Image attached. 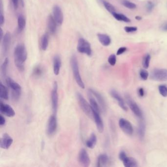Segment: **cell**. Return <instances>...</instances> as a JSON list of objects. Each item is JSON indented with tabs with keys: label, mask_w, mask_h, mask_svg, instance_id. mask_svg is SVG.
<instances>
[{
	"label": "cell",
	"mask_w": 167,
	"mask_h": 167,
	"mask_svg": "<svg viewBox=\"0 0 167 167\" xmlns=\"http://www.w3.org/2000/svg\"><path fill=\"white\" fill-rule=\"evenodd\" d=\"M15 64L20 72L25 69V63L27 59V52L24 44H19L15 47L14 51Z\"/></svg>",
	"instance_id": "cell-1"
},
{
	"label": "cell",
	"mask_w": 167,
	"mask_h": 167,
	"mask_svg": "<svg viewBox=\"0 0 167 167\" xmlns=\"http://www.w3.org/2000/svg\"><path fill=\"white\" fill-rule=\"evenodd\" d=\"M6 82L7 86L11 90V97L13 100L14 101H18L22 91L21 86L9 77L6 78Z\"/></svg>",
	"instance_id": "cell-2"
},
{
	"label": "cell",
	"mask_w": 167,
	"mask_h": 167,
	"mask_svg": "<svg viewBox=\"0 0 167 167\" xmlns=\"http://www.w3.org/2000/svg\"><path fill=\"white\" fill-rule=\"evenodd\" d=\"M70 63L74 77L76 82L77 83L80 88H82V89H84L85 85H84V82L82 81V79L80 76L77 58L75 55H73L71 57Z\"/></svg>",
	"instance_id": "cell-3"
},
{
	"label": "cell",
	"mask_w": 167,
	"mask_h": 167,
	"mask_svg": "<svg viewBox=\"0 0 167 167\" xmlns=\"http://www.w3.org/2000/svg\"><path fill=\"white\" fill-rule=\"evenodd\" d=\"M76 96L79 104V106L83 112L89 117L92 118L93 117V114H92V109L91 105H89L88 103H87V101H86L83 96L79 92H77V93Z\"/></svg>",
	"instance_id": "cell-4"
},
{
	"label": "cell",
	"mask_w": 167,
	"mask_h": 167,
	"mask_svg": "<svg viewBox=\"0 0 167 167\" xmlns=\"http://www.w3.org/2000/svg\"><path fill=\"white\" fill-rule=\"evenodd\" d=\"M77 50L79 53H84L88 56H91L92 55V49L90 44L83 38H80L79 39Z\"/></svg>",
	"instance_id": "cell-5"
},
{
	"label": "cell",
	"mask_w": 167,
	"mask_h": 167,
	"mask_svg": "<svg viewBox=\"0 0 167 167\" xmlns=\"http://www.w3.org/2000/svg\"><path fill=\"white\" fill-rule=\"evenodd\" d=\"M125 97L126 102L128 103L129 108H131L134 114L141 119H143V112L139 106L132 100V98H131L130 96L127 94L125 96Z\"/></svg>",
	"instance_id": "cell-6"
},
{
	"label": "cell",
	"mask_w": 167,
	"mask_h": 167,
	"mask_svg": "<svg viewBox=\"0 0 167 167\" xmlns=\"http://www.w3.org/2000/svg\"><path fill=\"white\" fill-rule=\"evenodd\" d=\"M150 79L155 81H167V70L165 69H155L152 72Z\"/></svg>",
	"instance_id": "cell-7"
},
{
	"label": "cell",
	"mask_w": 167,
	"mask_h": 167,
	"mask_svg": "<svg viewBox=\"0 0 167 167\" xmlns=\"http://www.w3.org/2000/svg\"><path fill=\"white\" fill-rule=\"evenodd\" d=\"M58 84L57 82H55L53 84L51 99H52V105L53 111L54 114H56L58 111Z\"/></svg>",
	"instance_id": "cell-8"
},
{
	"label": "cell",
	"mask_w": 167,
	"mask_h": 167,
	"mask_svg": "<svg viewBox=\"0 0 167 167\" xmlns=\"http://www.w3.org/2000/svg\"><path fill=\"white\" fill-rule=\"evenodd\" d=\"M120 160L123 161L124 166L125 167H137V162L135 159L132 157H128L126 155L125 152H121L119 155Z\"/></svg>",
	"instance_id": "cell-9"
},
{
	"label": "cell",
	"mask_w": 167,
	"mask_h": 167,
	"mask_svg": "<svg viewBox=\"0 0 167 167\" xmlns=\"http://www.w3.org/2000/svg\"><path fill=\"white\" fill-rule=\"evenodd\" d=\"M58 126V123H57V119L56 115L53 114L50 117L48 120V125L47 128V132L48 135L50 136H52L56 132Z\"/></svg>",
	"instance_id": "cell-10"
},
{
	"label": "cell",
	"mask_w": 167,
	"mask_h": 167,
	"mask_svg": "<svg viewBox=\"0 0 167 167\" xmlns=\"http://www.w3.org/2000/svg\"><path fill=\"white\" fill-rule=\"evenodd\" d=\"M119 125L125 133L128 135H132L133 133V128L129 121L124 118H121L119 122Z\"/></svg>",
	"instance_id": "cell-11"
},
{
	"label": "cell",
	"mask_w": 167,
	"mask_h": 167,
	"mask_svg": "<svg viewBox=\"0 0 167 167\" xmlns=\"http://www.w3.org/2000/svg\"><path fill=\"white\" fill-rule=\"evenodd\" d=\"M78 159L79 162L82 166L87 167L90 165V157L89 156L88 153L85 149H81L79 151Z\"/></svg>",
	"instance_id": "cell-12"
},
{
	"label": "cell",
	"mask_w": 167,
	"mask_h": 167,
	"mask_svg": "<svg viewBox=\"0 0 167 167\" xmlns=\"http://www.w3.org/2000/svg\"><path fill=\"white\" fill-rule=\"evenodd\" d=\"M0 111L1 114L9 117H12L15 115V112L12 107L1 101L0 103Z\"/></svg>",
	"instance_id": "cell-13"
},
{
	"label": "cell",
	"mask_w": 167,
	"mask_h": 167,
	"mask_svg": "<svg viewBox=\"0 0 167 167\" xmlns=\"http://www.w3.org/2000/svg\"><path fill=\"white\" fill-rule=\"evenodd\" d=\"M89 91L90 94L95 96L96 98L97 99V101L100 104L101 109L103 110V111L105 112L106 109V104L105 100H104V97H103V96L101 95L99 92L96 91L95 90H94L93 89H89Z\"/></svg>",
	"instance_id": "cell-14"
},
{
	"label": "cell",
	"mask_w": 167,
	"mask_h": 167,
	"mask_svg": "<svg viewBox=\"0 0 167 167\" xmlns=\"http://www.w3.org/2000/svg\"><path fill=\"white\" fill-rule=\"evenodd\" d=\"M53 17L58 25H61L63 22V14L60 7L55 5L53 9Z\"/></svg>",
	"instance_id": "cell-15"
},
{
	"label": "cell",
	"mask_w": 167,
	"mask_h": 167,
	"mask_svg": "<svg viewBox=\"0 0 167 167\" xmlns=\"http://www.w3.org/2000/svg\"><path fill=\"white\" fill-rule=\"evenodd\" d=\"M13 142V140L8 134H4L1 139L0 147L1 149H7L12 144Z\"/></svg>",
	"instance_id": "cell-16"
},
{
	"label": "cell",
	"mask_w": 167,
	"mask_h": 167,
	"mask_svg": "<svg viewBox=\"0 0 167 167\" xmlns=\"http://www.w3.org/2000/svg\"><path fill=\"white\" fill-rule=\"evenodd\" d=\"M110 94L113 98H114L115 100H116L118 102V104L121 107V108L123 110H124V111H125L128 110V108L125 105L123 98L116 90H114V89L110 90Z\"/></svg>",
	"instance_id": "cell-17"
},
{
	"label": "cell",
	"mask_w": 167,
	"mask_h": 167,
	"mask_svg": "<svg viewBox=\"0 0 167 167\" xmlns=\"http://www.w3.org/2000/svg\"><path fill=\"white\" fill-rule=\"evenodd\" d=\"M11 42V34L9 32L6 33L3 37L2 39V51L3 54L6 55L7 54L10 47Z\"/></svg>",
	"instance_id": "cell-18"
},
{
	"label": "cell",
	"mask_w": 167,
	"mask_h": 167,
	"mask_svg": "<svg viewBox=\"0 0 167 167\" xmlns=\"http://www.w3.org/2000/svg\"><path fill=\"white\" fill-rule=\"evenodd\" d=\"M92 114L96 125L97 126V129L100 133H102L104 130V125L103 120L100 116V113L92 109Z\"/></svg>",
	"instance_id": "cell-19"
},
{
	"label": "cell",
	"mask_w": 167,
	"mask_h": 167,
	"mask_svg": "<svg viewBox=\"0 0 167 167\" xmlns=\"http://www.w3.org/2000/svg\"><path fill=\"white\" fill-rule=\"evenodd\" d=\"M57 23L55 20L54 17L52 15L48 17L47 21V26L48 30L51 34H55L57 28Z\"/></svg>",
	"instance_id": "cell-20"
},
{
	"label": "cell",
	"mask_w": 167,
	"mask_h": 167,
	"mask_svg": "<svg viewBox=\"0 0 167 167\" xmlns=\"http://www.w3.org/2000/svg\"><path fill=\"white\" fill-rule=\"evenodd\" d=\"M61 66V60L59 55H55L53 59V73L58 76L59 74Z\"/></svg>",
	"instance_id": "cell-21"
},
{
	"label": "cell",
	"mask_w": 167,
	"mask_h": 167,
	"mask_svg": "<svg viewBox=\"0 0 167 167\" xmlns=\"http://www.w3.org/2000/svg\"><path fill=\"white\" fill-rule=\"evenodd\" d=\"M98 38L100 43L104 46H108L111 44V38L105 34H98Z\"/></svg>",
	"instance_id": "cell-22"
},
{
	"label": "cell",
	"mask_w": 167,
	"mask_h": 167,
	"mask_svg": "<svg viewBox=\"0 0 167 167\" xmlns=\"http://www.w3.org/2000/svg\"><path fill=\"white\" fill-rule=\"evenodd\" d=\"M109 158L106 154H101L98 156L97 160V167H104L108 163Z\"/></svg>",
	"instance_id": "cell-23"
},
{
	"label": "cell",
	"mask_w": 167,
	"mask_h": 167,
	"mask_svg": "<svg viewBox=\"0 0 167 167\" xmlns=\"http://www.w3.org/2000/svg\"><path fill=\"white\" fill-rule=\"evenodd\" d=\"M97 142V136L95 133H92L90 138L86 142V145L89 149H93L95 147Z\"/></svg>",
	"instance_id": "cell-24"
},
{
	"label": "cell",
	"mask_w": 167,
	"mask_h": 167,
	"mask_svg": "<svg viewBox=\"0 0 167 167\" xmlns=\"http://www.w3.org/2000/svg\"><path fill=\"white\" fill-rule=\"evenodd\" d=\"M146 133V124L144 121H140L138 128V134L140 139L141 140L144 138Z\"/></svg>",
	"instance_id": "cell-25"
},
{
	"label": "cell",
	"mask_w": 167,
	"mask_h": 167,
	"mask_svg": "<svg viewBox=\"0 0 167 167\" xmlns=\"http://www.w3.org/2000/svg\"><path fill=\"white\" fill-rule=\"evenodd\" d=\"M0 97L4 100H9V92L7 87L4 86L2 82L0 83Z\"/></svg>",
	"instance_id": "cell-26"
},
{
	"label": "cell",
	"mask_w": 167,
	"mask_h": 167,
	"mask_svg": "<svg viewBox=\"0 0 167 167\" xmlns=\"http://www.w3.org/2000/svg\"><path fill=\"white\" fill-rule=\"evenodd\" d=\"M26 22L25 18L22 14H20L18 17V28L19 31L21 32L25 28Z\"/></svg>",
	"instance_id": "cell-27"
},
{
	"label": "cell",
	"mask_w": 167,
	"mask_h": 167,
	"mask_svg": "<svg viewBox=\"0 0 167 167\" xmlns=\"http://www.w3.org/2000/svg\"><path fill=\"white\" fill-rule=\"evenodd\" d=\"M49 44V35L45 34L42 35L41 39V48L43 51H46Z\"/></svg>",
	"instance_id": "cell-28"
},
{
	"label": "cell",
	"mask_w": 167,
	"mask_h": 167,
	"mask_svg": "<svg viewBox=\"0 0 167 167\" xmlns=\"http://www.w3.org/2000/svg\"><path fill=\"white\" fill-rule=\"evenodd\" d=\"M89 101H90V104L91 106L92 109L94 110L95 111H96L97 112L100 113L101 112V109H100V106L98 105V101H96L94 98L92 97L91 96H89Z\"/></svg>",
	"instance_id": "cell-29"
},
{
	"label": "cell",
	"mask_w": 167,
	"mask_h": 167,
	"mask_svg": "<svg viewBox=\"0 0 167 167\" xmlns=\"http://www.w3.org/2000/svg\"><path fill=\"white\" fill-rule=\"evenodd\" d=\"M112 15L118 21H123V22L126 23H129L131 22V20L124 14L118 13L115 12L113 13Z\"/></svg>",
	"instance_id": "cell-30"
},
{
	"label": "cell",
	"mask_w": 167,
	"mask_h": 167,
	"mask_svg": "<svg viewBox=\"0 0 167 167\" xmlns=\"http://www.w3.org/2000/svg\"><path fill=\"white\" fill-rule=\"evenodd\" d=\"M43 68L41 66L38 65V66H35L34 68L32 74L34 77H39L43 75Z\"/></svg>",
	"instance_id": "cell-31"
},
{
	"label": "cell",
	"mask_w": 167,
	"mask_h": 167,
	"mask_svg": "<svg viewBox=\"0 0 167 167\" xmlns=\"http://www.w3.org/2000/svg\"><path fill=\"white\" fill-rule=\"evenodd\" d=\"M9 58H6L1 66V74L3 77H5L7 73V67L9 66Z\"/></svg>",
	"instance_id": "cell-32"
},
{
	"label": "cell",
	"mask_w": 167,
	"mask_h": 167,
	"mask_svg": "<svg viewBox=\"0 0 167 167\" xmlns=\"http://www.w3.org/2000/svg\"><path fill=\"white\" fill-rule=\"evenodd\" d=\"M103 4L106 9L111 14H112L113 13L116 12L115 7L110 3H108L107 1H103Z\"/></svg>",
	"instance_id": "cell-33"
},
{
	"label": "cell",
	"mask_w": 167,
	"mask_h": 167,
	"mask_svg": "<svg viewBox=\"0 0 167 167\" xmlns=\"http://www.w3.org/2000/svg\"><path fill=\"white\" fill-rule=\"evenodd\" d=\"M150 58H151V57L149 54H147L145 57L144 58L143 61V66L145 69H147L149 67Z\"/></svg>",
	"instance_id": "cell-34"
},
{
	"label": "cell",
	"mask_w": 167,
	"mask_h": 167,
	"mask_svg": "<svg viewBox=\"0 0 167 167\" xmlns=\"http://www.w3.org/2000/svg\"><path fill=\"white\" fill-rule=\"evenodd\" d=\"M122 4L123 6L128 9H133L136 8V5L134 3L128 1V0H123L122 1Z\"/></svg>",
	"instance_id": "cell-35"
},
{
	"label": "cell",
	"mask_w": 167,
	"mask_h": 167,
	"mask_svg": "<svg viewBox=\"0 0 167 167\" xmlns=\"http://www.w3.org/2000/svg\"><path fill=\"white\" fill-rule=\"evenodd\" d=\"M159 92L163 97H167V86L161 85L158 87Z\"/></svg>",
	"instance_id": "cell-36"
},
{
	"label": "cell",
	"mask_w": 167,
	"mask_h": 167,
	"mask_svg": "<svg viewBox=\"0 0 167 167\" xmlns=\"http://www.w3.org/2000/svg\"><path fill=\"white\" fill-rule=\"evenodd\" d=\"M140 76L143 80H147L149 77V73L146 70L142 69L140 72Z\"/></svg>",
	"instance_id": "cell-37"
},
{
	"label": "cell",
	"mask_w": 167,
	"mask_h": 167,
	"mask_svg": "<svg viewBox=\"0 0 167 167\" xmlns=\"http://www.w3.org/2000/svg\"><path fill=\"white\" fill-rule=\"evenodd\" d=\"M108 63H109L110 65L111 66H114L116 63V55L114 54L110 55L108 59Z\"/></svg>",
	"instance_id": "cell-38"
},
{
	"label": "cell",
	"mask_w": 167,
	"mask_h": 167,
	"mask_svg": "<svg viewBox=\"0 0 167 167\" xmlns=\"http://www.w3.org/2000/svg\"><path fill=\"white\" fill-rule=\"evenodd\" d=\"M124 30L128 33L130 32H134L137 30V28L136 27H129V26H126L124 28Z\"/></svg>",
	"instance_id": "cell-39"
},
{
	"label": "cell",
	"mask_w": 167,
	"mask_h": 167,
	"mask_svg": "<svg viewBox=\"0 0 167 167\" xmlns=\"http://www.w3.org/2000/svg\"><path fill=\"white\" fill-rule=\"evenodd\" d=\"M154 7H155V4H153V2L151 1H147V11L149 12H151Z\"/></svg>",
	"instance_id": "cell-40"
},
{
	"label": "cell",
	"mask_w": 167,
	"mask_h": 167,
	"mask_svg": "<svg viewBox=\"0 0 167 167\" xmlns=\"http://www.w3.org/2000/svg\"><path fill=\"white\" fill-rule=\"evenodd\" d=\"M145 90L143 88H139L138 89V96L140 97H143L145 96Z\"/></svg>",
	"instance_id": "cell-41"
},
{
	"label": "cell",
	"mask_w": 167,
	"mask_h": 167,
	"mask_svg": "<svg viewBox=\"0 0 167 167\" xmlns=\"http://www.w3.org/2000/svg\"><path fill=\"white\" fill-rule=\"evenodd\" d=\"M126 50H127V48L126 47H121V48H119L118 49V51L117 52L116 55H122V54L125 52V51H126Z\"/></svg>",
	"instance_id": "cell-42"
},
{
	"label": "cell",
	"mask_w": 167,
	"mask_h": 167,
	"mask_svg": "<svg viewBox=\"0 0 167 167\" xmlns=\"http://www.w3.org/2000/svg\"><path fill=\"white\" fill-rule=\"evenodd\" d=\"M6 119L2 115H0V125L1 126H4L6 124Z\"/></svg>",
	"instance_id": "cell-43"
},
{
	"label": "cell",
	"mask_w": 167,
	"mask_h": 167,
	"mask_svg": "<svg viewBox=\"0 0 167 167\" xmlns=\"http://www.w3.org/2000/svg\"><path fill=\"white\" fill-rule=\"evenodd\" d=\"M1 25H2L4 24V15H3V9H2V6H1Z\"/></svg>",
	"instance_id": "cell-44"
},
{
	"label": "cell",
	"mask_w": 167,
	"mask_h": 167,
	"mask_svg": "<svg viewBox=\"0 0 167 167\" xmlns=\"http://www.w3.org/2000/svg\"><path fill=\"white\" fill-rule=\"evenodd\" d=\"M11 1L12 2L13 6L14 9H16L18 8V3L19 0H11Z\"/></svg>",
	"instance_id": "cell-45"
},
{
	"label": "cell",
	"mask_w": 167,
	"mask_h": 167,
	"mask_svg": "<svg viewBox=\"0 0 167 167\" xmlns=\"http://www.w3.org/2000/svg\"><path fill=\"white\" fill-rule=\"evenodd\" d=\"M162 29L163 31H167V23H166V24H165L164 25H163V26L162 27Z\"/></svg>",
	"instance_id": "cell-46"
},
{
	"label": "cell",
	"mask_w": 167,
	"mask_h": 167,
	"mask_svg": "<svg viewBox=\"0 0 167 167\" xmlns=\"http://www.w3.org/2000/svg\"><path fill=\"white\" fill-rule=\"evenodd\" d=\"M3 30L1 29V40H2L3 39Z\"/></svg>",
	"instance_id": "cell-47"
},
{
	"label": "cell",
	"mask_w": 167,
	"mask_h": 167,
	"mask_svg": "<svg viewBox=\"0 0 167 167\" xmlns=\"http://www.w3.org/2000/svg\"><path fill=\"white\" fill-rule=\"evenodd\" d=\"M135 19L137 20H142V18L141 16H136V17H135Z\"/></svg>",
	"instance_id": "cell-48"
}]
</instances>
